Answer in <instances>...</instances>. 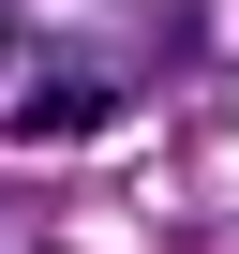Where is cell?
<instances>
[{
    "mask_svg": "<svg viewBox=\"0 0 239 254\" xmlns=\"http://www.w3.org/2000/svg\"><path fill=\"white\" fill-rule=\"evenodd\" d=\"M0 45H15V15H0Z\"/></svg>",
    "mask_w": 239,
    "mask_h": 254,
    "instance_id": "1",
    "label": "cell"
}]
</instances>
